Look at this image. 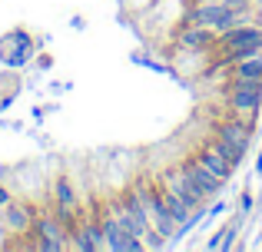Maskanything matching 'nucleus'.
Segmentation results:
<instances>
[{
    "label": "nucleus",
    "instance_id": "nucleus-7",
    "mask_svg": "<svg viewBox=\"0 0 262 252\" xmlns=\"http://www.w3.org/2000/svg\"><path fill=\"white\" fill-rule=\"evenodd\" d=\"M33 53H37V43H33V37L27 30H10L7 37H0V60L10 70L27 66L33 60Z\"/></svg>",
    "mask_w": 262,
    "mask_h": 252
},
{
    "label": "nucleus",
    "instance_id": "nucleus-14",
    "mask_svg": "<svg viewBox=\"0 0 262 252\" xmlns=\"http://www.w3.org/2000/svg\"><path fill=\"white\" fill-rule=\"evenodd\" d=\"M239 216H249L252 213V193H249V189H243V196H239Z\"/></svg>",
    "mask_w": 262,
    "mask_h": 252
},
{
    "label": "nucleus",
    "instance_id": "nucleus-3",
    "mask_svg": "<svg viewBox=\"0 0 262 252\" xmlns=\"http://www.w3.org/2000/svg\"><path fill=\"white\" fill-rule=\"evenodd\" d=\"M30 239H33V249L40 252H63L70 249V229L53 216V209H40Z\"/></svg>",
    "mask_w": 262,
    "mask_h": 252
},
{
    "label": "nucleus",
    "instance_id": "nucleus-13",
    "mask_svg": "<svg viewBox=\"0 0 262 252\" xmlns=\"http://www.w3.org/2000/svg\"><path fill=\"white\" fill-rule=\"evenodd\" d=\"M203 143H206V146H212V149H216L219 156H223V159H229V163H232V166H236V169H239V163L246 159V153H243V149H236V146H232V143L219 140V136H209V140H203Z\"/></svg>",
    "mask_w": 262,
    "mask_h": 252
},
{
    "label": "nucleus",
    "instance_id": "nucleus-9",
    "mask_svg": "<svg viewBox=\"0 0 262 252\" xmlns=\"http://www.w3.org/2000/svg\"><path fill=\"white\" fill-rule=\"evenodd\" d=\"M212 136H219V140L232 143L236 149L249 153V146H252V123H246L243 117H236V113H226L223 120L212 123Z\"/></svg>",
    "mask_w": 262,
    "mask_h": 252
},
{
    "label": "nucleus",
    "instance_id": "nucleus-17",
    "mask_svg": "<svg viewBox=\"0 0 262 252\" xmlns=\"http://www.w3.org/2000/svg\"><path fill=\"white\" fill-rule=\"evenodd\" d=\"M256 173H262V149H259V156H256Z\"/></svg>",
    "mask_w": 262,
    "mask_h": 252
},
{
    "label": "nucleus",
    "instance_id": "nucleus-1",
    "mask_svg": "<svg viewBox=\"0 0 262 252\" xmlns=\"http://www.w3.org/2000/svg\"><path fill=\"white\" fill-rule=\"evenodd\" d=\"M259 53H262V24H256V20H246V24L219 33L216 40L219 63H236V60L259 57Z\"/></svg>",
    "mask_w": 262,
    "mask_h": 252
},
{
    "label": "nucleus",
    "instance_id": "nucleus-5",
    "mask_svg": "<svg viewBox=\"0 0 262 252\" xmlns=\"http://www.w3.org/2000/svg\"><path fill=\"white\" fill-rule=\"evenodd\" d=\"M37 216H40V209L33 206V202L17 199V196H13V199L0 209V229H4V233H10V236H30Z\"/></svg>",
    "mask_w": 262,
    "mask_h": 252
},
{
    "label": "nucleus",
    "instance_id": "nucleus-15",
    "mask_svg": "<svg viewBox=\"0 0 262 252\" xmlns=\"http://www.w3.org/2000/svg\"><path fill=\"white\" fill-rule=\"evenodd\" d=\"M13 199V193H10V186H7V182H0V209L7 206V202Z\"/></svg>",
    "mask_w": 262,
    "mask_h": 252
},
{
    "label": "nucleus",
    "instance_id": "nucleus-11",
    "mask_svg": "<svg viewBox=\"0 0 262 252\" xmlns=\"http://www.w3.org/2000/svg\"><path fill=\"white\" fill-rule=\"evenodd\" d=\"M216 40L219 37L206 27L183 24V30H179V47H186L189 53H216Z\"/></svg>",
    "mask_w": 262,
    "mask_h": 252
},
{
    "label": "nucleus",
    "instance_id": "nucleus-10",
    "mask_svg": "<svg viewBox=\"0 0 262 252\" xmlns=\"http://www.w3.org/2000/svg\"><path fill=\"white\" fill-rule=\"evenodd\" d=\"M229 73V83H246V86H262V53L259 57H246L236 63H219Z\"/></svg>",
    "mask_w": 262,
    "mask_h": 252
},
{
    "label": "nucleus",
    "instance_id": "nucleus-6",
    "mask_svg": "<svg viewBox=\"0 0 262 252\" xmlns=\"http://www.w3.org/2000/svg\"><path fill=\"white\" fill-rule=\"evenodd\" d=\"M179 169H183L186 179H189L192 186H196L199 193H203V199H206V202H212L219 193H223V186H226V182L219 179L216 173H209V169H206L203 163L196 159V153H186L183 159H179Z\"/></svg>",
    "mask_w": 262,
    "mask_h": 252
},
{
    "label": "nucleus",
    "instance_id": "nucleus-2",
    "mask_svg": "<svg viewBox=\"0 0 262 252\" xmlns=\"http://www.w3.org/2000/svg\"><path fill=\"white\" fill-rule=\"evenodd\" d=\"M50 209L67 229H73L80 222V216H83V202H80L77 182H73L67 173L53 176V182H50Z\"/></svg>",
    "mask_w": 262,
    "mask_h": 252
},
{
    "label": "nucleus",
    "instance_id": "nucleus-12",
    "mask_svg": "<svg viewBox=\"0 0 262 252\" xmlns=\"http://www.w3.org/2000/svg\"><path fill=\"white\" fill-rule=\"evenodd\" d=\"M196 159L203 163V166L209 169V173H216L223 182H229L232 176H236V166H232L229 159H223V156H219L212 146H206V143H199V149H196Z\"/></svg>",
    "mask_w": 262,
    "mask_h": 252
},
{
    "label": "nucleus",
    "instance_id": "nucleus-18",
    "mask_svg": "<svg viewBox=\"0 0 262 252\" xmlns=\"http://www.w3.org/2000/svg\"><path fill=\"white\" fill-rule=\"evenodd\" d=\"M192 4H203V0H192Z\"/></svg>",
    "mask_w": 262,
    "mask_h": 252
},
{
    "label": "nucleus",
    "instance_id": "nucleus-16",
    "mask_svg": "<svg viewBox=\"0 0 262 252\" xmlns=\"http://www.w3.org/2000/svg\"><path fill=\"white\" fill-rule=\"evenodd\" d=\"M50 63H53V60H50V57H47V53H43V57H40V60H37V66H40V70H47V66H50Z\"/></svg>",
    "mask_w": 262,
    "mask_h": 252
},
{
    "label": "nucleus",
    "instance_id": "nucleus-4",
    "mask_svg": "<svg viewBox=\"0 0 262 252\" xmlns=\"http://www.w3.org/2000/svg\"><path fill=\"white\" fill-rule=\"evenodd\" d=\"M223 106H226V113H236V117L246 120V123H256V117L262 113V86L226 83Z\"/></svg>",
    "mask_w": 262,
    "mask_h": 252
},
{
    "label": "nucleus",
    "instance_id": "nucleus-8",
    "mask_svg": "<svg viewBox=\"0 0 262 252\" xmlns=\"http://www.w3.org/2000/svg\"><path fill=\"white\" fill-rule=\"evenodd\" d=\"M156 182H160V186L166 189V193H173V196H179L183 202H189L192 209L206 202V199H203V193H199V189L192 186L189 179H186V173L179 169V163H173V166H166V169H163V173L156 176Z\"/></svg>",
    "mask_w": 262,
    "mask_h": 252
}]
</instances>
